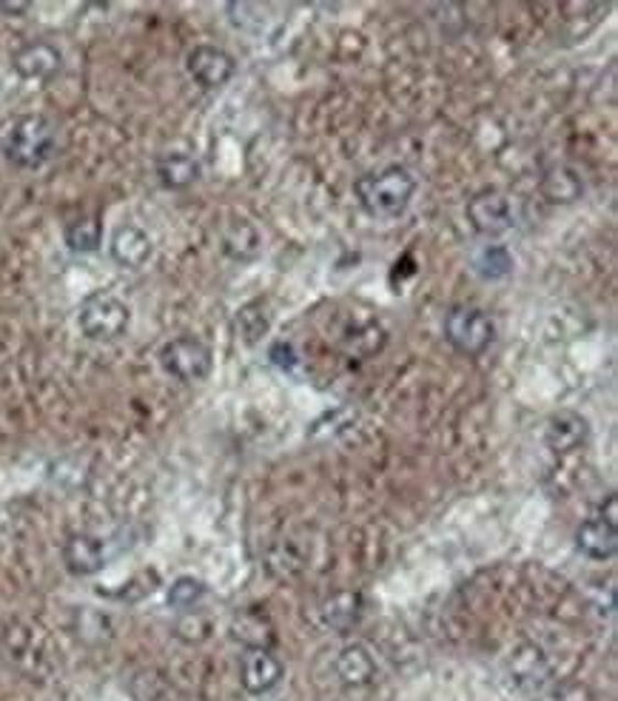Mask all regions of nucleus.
Returning a JSON list of instances; mask_svg holds the SVG:
<instances>
[{
	"instance_id": "nucleus-8",
	"label": "nucleus",
	"mask_w": 618,
	"mask_h": 701,
	"mask_svg": "<svg viewBox=\"0 0 618 701\" xmlns=\"http://www.w3.org/2000/svg\"><path fill=\"white\" fill-rule=\"evenodd\" d=\"M508 673L513 688L524 695H542L553 684V670L542 647L519 645L510 654Z\"/></svg>"
},
{
	"instance_id": "nucleus-13",
	"label": "nucleus",
	"mask_w": 618,
	"mask_h": 701,
	"mask_svg": "<svg viewBox=\"0 0 618 701\" xmlns=\"http://www.w3.org/2000/svg\"><path fill=\"white\" fill-rule=\"evenodd\" d=\"M154 242L152 237L138 226H120L111 234V260L123 269H143L152 260Z\"/></svg>"
},
{
	"instance_id": "nucleus-25",
	"label": "nucleus",
	"mask_w": 618,
	"mask_h": 701,
	"mask_svg": "<svg viewBox=\"0 0 618 701\" xmlns=\"http://www.w3.org/2000/svg\"><path fill=\"white\" fill-rule=\"evenodd\" d=\"M271 359L280 371L285 374H294V368L300 365V357H296V350L291 343H274L271 345Z\"/></svg>"
},
{
	"instance_id": "nucleus-14",
	"label": "nucleus",
	"mask_w": 618,
	"mask_h": 701,
	"mask_svg": "<svg viewBox=\"0 0 618 701\" xmlns=\"http://www.w3.org/2000/svg\"><path fill=\"white\" fill-rule=\"evenodd\" d=\"M63 562L75 576H91V573L104 571L106 544L91 533H72L63 544Z\"/></svg>"
},
{
	"instance_id": "nucleus-5",
	"label": "nucleus",
	"mask_w": 618,
	"mask_h": 701,
	"mask_svg": "<svg viewBox=\"0 0 618 701\" xmlns=\"http://www.w3.org/2000/svg\"><path fill=\"white\" fill-rule=\"evenodd\" d=\"M494 320L476 305H454L445 316V339L462 357H481L494 343Z\"/></svg>"
},
{
	"instance_id": "nucleus-15",
	"label": "nucleus",
	"mask_w": 618,
	"mask_h": 701,
	"mask_svg": "<svg viewBox=\"0 0 618 701\" xmlns=\"http://www.w3.org/2000/svg\"><path fill=\"white\" fill-rule=\"evenodd\" d=\"M576 548L587 559H596V562L612 559L618 548L616 522H610L607 516H593V519L582 522V528L576 530Z\"/></svg>"
},
{
	"instance_id": "nucleus-11",
	"label": "nucleus",
	"mask_w": 618,
	"mask_h": 701,
	"mask_svg": "<svg viewBox=\"0 0 618 701\" xmlns=\"http://www.w3.org/2000/svg\"><path fill=\"white\" fill-rule=\"evenodd\" d=\"M587 433H590V428H587V420H584L582 413L559 411L544 425V445L559 456L573 454V451H578L587 442Z\"/></svg>"
},
{
	"instance_id": "nucleus-21",
	"label": "nucleus",
	"mask_w": 618,
	"mask_h": 701,
	"mask_svg": "<svg viewBox=\"0 0 618 701\" xmlns=\"http://www.w3.org/2000/svg\"><path fill=\"white\" fill-rule=\"evenodd\" d=\"M516 260L505 246H485L479 255L474 257V269L481 280H505L513 271Z\"/></svg>"
},
{
	"instance_id": "nucleus-22",
	"label": "nucleus",
	"mask_w": 618,
	"mask_h": 701,
	"mask_svg": "<svg viewBox=\"0 0 618 701\" xmlns=\"http://www.w3.org/2000/svg\"><path fill=\"white\" fill-rule=\"evenodd\" d=\"M63 237H66V246H69L72 251H77V255H91V251L100 248L104 228H100L97 217H77L75 223L66 226Z\"/></svg>"
},
{
	"instance_id": "nucleus-20",
	"label": "nucleus",
	"mask_w": 618,
	"mask_h": 701,
	"mask_svg": "<svg viewBox=\"0 0 618 701\" xmlns=\"http://www.w3.org/2000/svg\"><path fill=\"white\" fill-rule=\"evenodd\" d=\"M542 192L550 203H573V199L582 197L584 183L571 165H553L550 172H544Z\"/></svg>"
},
{
	"instance_id": "nucleus-24",
	"label": "nucleus",
	"mask_w": 618,
	"mask_h": 701,
	"mask_svg": "<svg viewBox=\"0 0 618 701\" xmlns=\"http://www.w3.org/2000/svg\"><path fill=\"white\" fill-rule=\"evenodd\" d=\"M165 598H169V605H172L174 611L188 613L194 611L203 598H206V584L194 576H180L177 582L169 587V596Z\"/></svg>"
},
{
	"instance_id": "nucleus-23",
	"label": "nucleus",
	"mask_w": 618,
	"mask_h": 701,
	"mask_svg": "<svg viewBox=\"0 0 618 701\" xmlns=\"http://www.w3.org/2000/svg\"><path fill=\"white\" fill-rule=\"evenodd\" d=\"M237 328H240L242 339L248 345L260 343L265 334H269L271 323H269V314L262 309V303H248L237 311Z\"/></svg>"
},
{
	"instance_id": "nucleus-1",
	"label": "nucleus",
	"mask_w": 618,
	"mask_h": 701,
	"mask_svg": "<svg viewBox=\"0 0 618 701\" xmlns=\"http://www.w3.org/2000/svg\"><path fill=\"white\" fill-rule=\"evenodd\" d=\"M354 194L365 214H371L377 220H397L411 206L416 194V177L405 165H388L382 172L362 174L354 183Z\"/></svg>"
},
{
	"instance_id": "nucleus-16",
	"label": "nucleus",
	"mask_w": 618,
	"mask_h": 701,
	"mask_svg": "<svg viewBox=\"0 0 618 701\" xmlns=\"http://www.w3.org/2000/svg\"><path fill=\"white\" fill-rule=\"evenodd\" d=\"M362 613H365V598L362 593H354V591L334 593V596H328L323 605H319V619H323V625L339 633L357 627L359 619H362Z\"/></svg>"
},
{
	"instance_id": "nucleus-6",
	"label": "nucleus",
	"mask_w": 618,
	"mask_h": 701,
	"mask_svg": "<svg viewBox=\"0 0 618 701\" xmlns=\"http://www.w3.org/2000/svg\"><path fill=\"white\" fill-rule=\"evenodd\" d=\"M160 368L180 382H203L212 374V348L197 337H177L160 348Z\"/></svg>"
},
{
	"instance_id": "nucleus-17",
	"label": "nucleus",
	"mask_w": 618,
	"mask_h": 701,
	"mask_svg": "<svg viewBox=\"0 0 618 701\" xmlns=\"http://www.w3.org/2000/svg\"><path fill=\"white\" fill-rule=\"evenodd\" d=\"M337 676L348 688H368L377 679V661L365 645H348L337 656Z\"/></svg>"
},
{
	"instance_id": "nucleus-3",
	"label": "nucleus",
	"mask_w": 618,
	"mask_h": 701,
	"mask_svg": "<svg viewBox=\"0 0 618 701\" xmlns=\"http://www.w3.org/2000/svg\"><path fill=\"white\" fill-rule=\"evenodd\" d=\"M0 647H3L7 659L29 679H48L55 673V647L37 625L12 622L0 636Z\"/></svg>"
},
{
	"instance_id": "nucleus-26",
	"label": "nucleus",
	"mask_w": 618,
	"mask_h": 701,
	"mask_svg": "<svg viewBox=\"0 0 618 701\" xmlns=\"http://www.w3.org/2000/svg\"><path fill=\"white\" fill-rule=\"evenodd\" d=\"M26 3H21V7H9V3H0V12H26Z\"/></svg>"
},
{
	"instance_id": "nucleus-9",
	"label": "nucleus",
	"mask_w": 618,
	"mask_h": 701,
	"mask_svg": "<svg viewBox=\"0 0 618 701\" xmlns=\"http://www.w3.org/2000/svg\"><path fill=\"white\" fill-rule=\"evenodd\" d=\"M186 69L192 75V80L203 89H223L228 80L237 72V61H234L231 52L220 46H194L186 57Z\"/></svg>"
},
{
	"instance_id": "nucleus-7",
	"label": "nucleus",
	"mask_w": 618,
	"mask_h": 701,
	"mask_svg": "<svg viewBox=\"0 0 618 701\" xmlns=\"http://www.w3.org/2000/svg\"><path fill=\"white\" fill-rule=\"evenodd\" d=\"M467 220L481 237H502L516 226L513 203H510L508 194L485 188V192L474 194V199L467 203Z\"/></svg>"
},
{
	"instance_id": "nucleus-2",
	"label": "nucleus",
	"mask_w": 618,
	"mask_h": 701,
	"mask_svg": "<svg viewBox=\"0 0 618 701\" xmlns=\"http://www.w3.org/2000/svg\"><path fill=\"white\" fill-rule=\"evenodd\" d=\"M0 145L3 158L18 169H41L55 154V126L41 115L14 117Z\"/></svg>"
},
{
	"instance_id": "nucleus-18",
	"label": "nucleus",
	"mask_w": 618,
	"mask_h": 701,
	"mask_svg": "<svg viewBox=\"0 0 618 701\" xmlns=\"http://www.w3.org/2000/svg\"><path fill=\"white\" fill-rule=\"evenodd\" d=\"M199 177V165L192 154L186 152H169L158 160V180L163 188H188Z\"/></svg>"
},
{
	"instance_id": "nucleus-4",
	"label": "nucleus",
	"mask_w": 618,
	"mask_h": 701,
	"mask_svg": "<svg viewBox=\"0 0 618 701\" xmlns=\"http://www.w3.org/2000/svg\"><path fill=\"white\" fill-rule=\"evenodd\" d=\"M129 323V305L109 291H95L77 309V325H80L83 337L95 339V343H111V339L123 337Z\"/></svg>"
},
{
	"instance_id": "nucleus-19",
	"label": "nucleus",
	"mask_w": 618,
	"mask_h": 701,
	"mask_svg": "<svg viewBox=\"0 0 618 701\" xmlns=\"http://www.w3.org/2000/svg\"><path fill=\"white\" fill-rule=\"evenodd\" d=\"M260 234L248 220H234L228 223L226 231H223V251L226 257L237 262H251L260 255Z\"/></svg>"
},
{
	"instance_id": "nucleus-10",
	"label": "nucleus",
	"mask_w": 618,
	"mask_h": 701,
	"mask_svg": "<svg viewBox=\"0 0 618 701\" xmlns=\"http://www.w3.org/2000/svg\"><path fill=\"white\" fill-rule=\"evenodd\" d=\"M282 679V665L269 647H248L240 661V681L248 693L262 695L274 690Z\"/></svg>"
},
{
	"instance_id": "nucleus-12",
	"label": "nucleus",
	"mask_w": 618,
	"mask_h": 701,
	"mask_svg": "<svg viewBox=\"0 0 618 701\" xmlns=\"http://www.w3.org/2000/svg\"><path fill=\"white\" fill-rule=\"evenodd\" d=\"M63 55L52 43H26L12 57V69L23 80H52L61 72Z\"/></svg>"
}]
</instances>
